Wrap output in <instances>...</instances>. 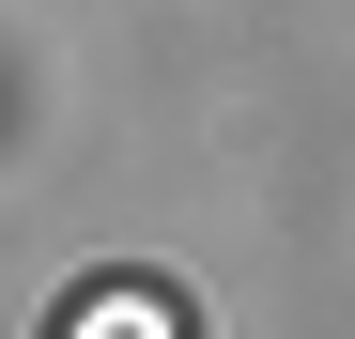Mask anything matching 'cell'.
Listing matches in <instances>:
<instances>
[{
	"instance_id": "6da1fadb",
	"label": "cell",
	"mask_w": 355,
	"mask_h": 339,
	"mask_svg": "<svg viewBox=\"0 0 355 339\" xmlns=\"http://www.w3.org/2000/svg\"><path fill=\"white\" fill-rule=\"evenodd\" d=\"M62 324H170V293H139V277H93V293H78Z\"/></svg>"
}]
</instances>
